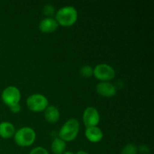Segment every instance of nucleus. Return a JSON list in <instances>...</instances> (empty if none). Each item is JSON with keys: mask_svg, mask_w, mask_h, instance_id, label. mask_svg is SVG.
<instances>
[{"mask_svg": "<svg viewBox=\"0 0 154 154\" xmlns=\"http://www.w3.org/2000/svg\"><path fill=\"white\" fill-rule=\"evenodd\" d=\"M93 75L102 82H108L115 77V71L108 64H99L93 69Z\"/></svg>", "mask_w": 154, "mask_h": 154, "instance_id": "nucleus-5", "label": "nucleus"}, {"mask_svg": "<svg viewBox=\"0 0 154 154\" xmlns=\"http://www.w3.org/2000/svg\"><path fill=\"white\" fill-rule=\"evenodd\" d=\"M76 154H89V153H87V152L84 151V150H80V151L77 152Z\"/></svg>", "mask_w": 154, "mask_h": 154, "instance_id": "nucleus-19", "label": "nucleus"}, {"mask_svg": "<svg viewBox=\"0 0 154 154\" xmlns=\"http://www.w3.org/2000/svg\"><path fill=\"white\" fill-rule=\"evenodd\" d=\"M14 141L20 147L31 146L35 141V132L30 127H23L14 133Z\"/></svg>", "mask_w": 154, "mask_h": 154, "instance_id": "nucleus-3", "label": "nucleus"}, {"mask_svg": "<svg viewBox=\"0 0 154 154\" xmlns=\"http://www.w3.org/2000/svg\"><path fill=\"white\" fill-rule=\"evenodd\" d=\"M15 133V128L9 122H2L0 123V136L3 138H10Z\"/></svg>", "mask_w": 154, "mask_h": 154, "instance_id": "nucleus-12", "label": "nucleus"}, {"mask_svg": "<svg viewBox=\"0 0 154 154\" xmlns=\"http://www.w3.org/2000/svg\"><path fill=\"white\" fill-rule=\"evenodd\" d=\"M80 129V123L78 120L71 118L63 124L59 132L60 138L66 141H72L78 136Z\"/></svg>", "mask_w": 154, "mask_h": 154, "instance_id": "nucleus-2", "label": "nucleus"}, {"mask_svg": "<svg viewBox=\"0 0 154 154\" xmlns=\"http://www.w3.org/2000/svg\"><path fill=\"white\" fill-rule=\"evenodd\" d=\"M137 152L138 148L135 144H128L122 149L121 154H137Z\"/></svg>", "mask_w": 154, "mask_h": 154, "instance_id": "nucleus-14", "label": "nucleus"}, {"mask_svg": "<svg viewBox=\"0 0 154 154\" xmlns=\"http://www.w3.org/2000/svg\"><path fill=\"white\" fill-rule=\"evenodd\" d=\"M78 19V11L73 6L61 8L56 13V21L58 25L69 27L74 25Z\"/></svg>", "mask_w": 154, "mask_h": 154, "instance_id": "nucleus-1", "label": "nucleus"}, {"mask_svg": "<svg viewBox=\"0 0 154 154\" xmlns=\"http://www.w3.org/2000/svg\"><path fill=\"white\" fill-rule=\"evenodd\" d=\"M80 73L84 78H90L93 75V69L90 66H84L81 68Z\"/></svg>", "mask_w": 154, "mask_h": 154, "instance_id": "nucleus-15", "label": "nucleus"}, {"mask_svg": "<svg viewBox=\"0 0 154 154\" xmlns=\"http://www.w3.org/2000/svg\"><path fill=\"white\" fill-rule=\"evenodd\" d=\"M63 154H74V153L71 151H65Z\"/></svg>", "mask_w": 154, "mask_h": 154, "instance_id": "nucleus-20", "label": "nucleus"}, {"mask_svg": "<svg viewBox=\"0 0 154 154\" xmlns=\"http://www.w3.org/2000/svg\"><path fill=\"white\" fill-rule=\"evenodd\" d=\"M58 23L55 19L52 17H46L39 23L38 28L44 33L54 32L58 28Z\"/></svg>", "mask_w": 154, "mask_h": 154, "instance_id": "nucleus-9", "label": "nucleus"}, {"mask_svg": "<svg viewBox=\"0 0 154 154\" xmlns=\"http://www.w3.org/2000/svg\"><path fill=\"white\" fill-rule=\"evenodd\" d=\"M29 154H49L48 150L42 147H36L30 151Z\"/></svg>", "mask_w": 154, "mask_h": 154, "instance_id": "nucleus-17", "label": "nucleus"}, {"mask_svg": "<svg viewBox=\"0 0 154 154\" xmlns=\"http://www.w3.org/2000/svg\"><path fill=\"white\" fill-rule=\"evenodd\" d=\"M96 92L103 97H113L117 93L116 87L110 82H100L96 86Z\"/></svg>", "mask_w": 154, "mask_h": 154, "instance_id": "nucleus-8", "label": "nucleus"}, {"mask_svg": "<svg viewBox=\"0 0 154 154\" xmlns=\"http://www.w3.org/2000/svg\"><path fill=\"white\" fill-rule=\"evenodd\" d=\"M1 97L2 102L6 105L11 107V105L19 103L20 100V92L16 87L10 86L3 90Z\"/></svg>", "mask_w": 154, "mask_h": 154, "instance_id": "nucleus-6", "label": "nucleus"}, {"mask_svg": "<svg viewBox=\"0 0 154 154\" xmlns=\"http://www.w3.org/2000/svg\"><path fill=\"white\" fill-rule=\"evenodd\" d=\"M45 118L48 123H54L58 121L60 118V111L57 107L54 105H50L47 107L45 110Z\"/></svg>", "mask_w": 154, "mask_h": 154, "instance_id": "nucleus-11", "label": "nucleus"}, {"mask_svg": "<svg viewBox=\"0 0 154 154\" xmlns=\"http://www.w3.org/2000/svg\"><path fill=\"white\" fill-rule=\"evenodd\" d=\"M43 12L44 14L46 15V16H48V17H51V16H52V15L55 13V8H54V6L51 5H46L44 7Z\"/></svg>", "mask_w": 154, "mask_h": 154, "instance_id": "nucleus-16", "label": "nucleus"}, {"mask_svg": "<svg viewBox=\"0 0 154 154\" xmlns=\"http://www.w3.org/2000/svg\"><path fill=\"white\" fill-rule=\"evenodd\" d=\"M100 120L99 111L94 107H88L84 111L83 114V122L86 128L96 126Z\"/></svg>", "mask_w": 154, "mask_h": 154, "instance_id": "nucleus-7", "label": "nucleus"}, {"mask_svg": "<svg viewBox=\"0 0 154 154\" xmlns=\"http://www.w3.org/2000/svg\"><path fill=\"white\" fill-rule=\"evenodd\" d=\"M9 108H10L11 111L13 113H14V114H17V113L20 112L21 110V107L19 103L15 104V105H11V106L9 107Z\"/></svg>", "mask_w": 154, "mask_h": 154, "instance_id": "nucleus-18", "label": "nucleus"}, {"mask_svg": "<svg viewBox=\"0 0 154 154\" xmlns=\"http://www.w3.org/2000/svg\"><path fill=\"white\" fill-rule=\"evenodd\" d=\"M85 136L87 139L93 143L99 142L103 138V133L100 128L97 126H92L86 129Z\"/></svg>", "mask_w": 154, "mask_h": 154, "instance_id": "nucleus-10", "label": "nucleus"}, {"mask_svg": "<svg viewBox=\"0 0 154 154\" xmlns=\"http://www.w3.org/2000/svg\"><path fill=\"white\" fill-rule=\"evenodd\" d=\"M26 105L32 111L41 112L45 111L48 106V100L44 95L36 93L27 98Z\"/></svg>", "mask_w": 154, "mask_h": 154, "instance_id": "nucleus-4", "label": "nucleus"}, {"mask_svg": "<svg viewBox=\"0 0 154 154\" xmlns=\"http://www.w3.org/2000/svg\"><path fill=\"white\" fill-rule=\"evenodd\" d=\"M66 148V144L63 140L57 138L53 141L51 144V150L54 154H63Z\"/></svg>", "mask_w": 154, "mask_h": 154, "instance_id": "nucleus-13", "label": "nucleus"}]
</instances>
